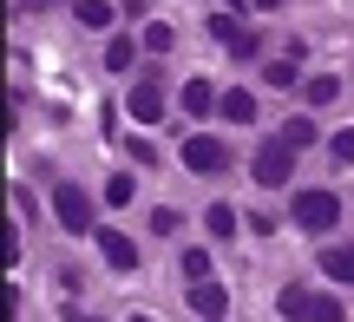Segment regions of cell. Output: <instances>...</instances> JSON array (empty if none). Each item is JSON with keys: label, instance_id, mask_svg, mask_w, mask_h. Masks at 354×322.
Listing matches in <instances>:
<instances>
[{"label": "cell", "instance_id": "obj_1", "mask_svg": "<svg viewBox=\"0 0 354 322\" xmlns=\"http://www.w3.org/2000/svg\"><path fill=\"white\" fill-rule=\"evenodd\" d=\"M276 310L289 316V322H342V303H335V296H315V289H302V283L276 289Z\"/></svg>", "mask_w": 354, "mask_h": 322}, {"label": "cell", "instance_id": "obj_2", "mask_svg": "<svg viewBox=\"0 0 354 322\" xmlns=\"http://www.w3.org/2000/svg\"><path fill=\"white\" fill-rule=\"evenodd\" d=\"M289 217L302 224V231H335V224H342V197H335V191H295L289 197Z\"/></svg>", "mask_w": 354, "mask_h": 322}, {"label": "cell", "instance_id": "obj_3", "mask_svg": "<svg viewBox=\"0 0 354 322\" xmlns=\"http://www.w3.org/2000/svg\"><path fill=\"white\" fill-rule=\"evenodd\" d=\"M289 178H295V145L289 138H269L263 152H256V184H263V191H282Z\"/></svg>", "mask_w": 354, "mask_h": 322}, {"label": "cell", "instance_id": "obj_4", "mask_svg": "<svg viewBox=\"0 0 354 322\" xmlns=\"http://www.w3.org/2000/svg\"><path fill=\"white\" fill-rule=\"evenodd\" d=\"M53 217H59L66 231H92V197L79 191V184H59V191H53Z\"/></svg>", "mask_w": 354, "mask_h": 322}, {"label": "cell", "instance_id": "obj_5", "mask_svg": "<svg viewBox=\"0 0 354 322\" xmlns=\"http://www.w3.org/2000/svg\"><path fill=\"white\" fill-rule=\"evenodd\" d=\"M184 165L190 171H223L230 165V145L210 138V132H190V138H184Z\"/></svg>", "mask_w": 354, "mask_h": 322}, {"label": "cell", "instance_id": "obj_6", "mask_svg": "<svg viewBox=\"0 0 354 322\" xmlns=\"http://www.w3.org/2000/svg\"><path fill=\"white\" fill-rule=\"evenodd\" d=\"M131 118H138V125H158V118H165V86H158V79L131 86Z\"/></svg>", "mask_w": 354, "mask_h": 322}, {"label": "cell", "instance_id": "obj_7", "mask_svg": "<svg viewBox=\"0 0 354 322\" xmlns=\"http://www.w3.org/2000/svg\"><path fill=\"white\" fill-rule=\"evenodd\" d=\"M99 250H105L112 270H138V244H131L125 231H99Z\"/></svg>", "mask_w": 354, "mask_h": 322}, {"label": "cell", "instance_id": "obj_8", "mask_svg": "<svg viewBox=\"0 0 354 322\" xmlns=\"http://www.w3.org/2000/svg\"><path fill=\"white\" fill-rule=\"evenodd\" d=\"M223 303H230L223 283H203V276L190 283V310H197V316H223Z\"/></svg>", "mask_w": 354, "mask_h": 322}, {"label": "cell", "instance_id": "obj_9", "mask_svg": "<svg viewBox=\"0 0 354 322\" xmlns=\"http://www.w3.org/2000/svg\"><path fill=\"white\" fill-rule=\"evenodd\" d=\"M322 276H335V283H354V244L322 250Z\"/></svg>", "mask_w": 354, "mask_h": 322}, {"label": "cell", "instance_id": "obj_10", "mask_svg": "<svg viewBox=\"0 0 354 322\" xmlns=\"http://www.w3.org/2000/svg\"><path fill=\"white\" fill-rule=\"evenodd\" d=\"M216 112H223L230 125H250V118H256V99H250V92H236V86H230L223 99H216Z\"/></svg>", "mask_w": 354, "mask_h": 322}, {"label": "cell", "instance_id": "obj_11", "mask_svg": "<svg viewBox=\"0 0 354 322\" xmlns=\"http://www.w3.org/2000/svg\"><path fill=\"white\" fill-rule=\"evenodd\" d=\"M73 20L86 26V33H99V26H112V0H79V7H73Z\"/></svg>", "mask_w": 354, "mask_h": 322}, {"label": "cell", "instance_id": "obj_12", "mask_svg": "<svg viewBox=\"0 0 354 322\" xmlns=\"http://www.w3.org/2000/svg\"><path fill=\"white\" fill-rule=\"evenodd\" d=\"M335 92H342V79H328V73H315V79H302V99H308V105H328Z\"/></svg>", "mask_w": 354, "mask_h": 322}, {"label": "cell", "instance_id": "obj_13", "mask_svg": "<svg viewBox=\"0 0 354 322\" xmlns=\"http://www.w3.org/2000/svg\"><path fill=\"white\" fill-rule=\"evenodd\" d=\"M184 112H216V92L203 86V79H190V86H184Z\"/></svg>", "mask_w": 354, "mask_h": 322}, {"label": "cell", "instance_id": "obj_14", "mask_svg": "<svg viewBox=\"0 0 354 322\" xmlns=\"http://www.w3.org/2000/svg\"><path fill=\"white\" fill-rule=\"evenodd\" d=\"M203 224H210V237H236V211H230V204H210Z\"/></svg>", "mask_w": 354, "mask_h": 322}, {"label": "cell", "instance_id": "obj_15", "mask_svg": "<svg viewBox=\"0 0 354 322\" xmlns=\"http://www.w3.org/2000/svg\"><path fill=\"white\" fill-rule=\"evenodd\" d=\"M171 39H177V26H165V20L145 26V53H171Z\"/></svg>", "mask_w": 354, "mask_h": 322}, {"label": "cell", "instance_id": "obj_16", "mask_svg": "<svg viewBox=\"0 0 354 322\" xmlns=\"http://www.w3.org/2000/svg\"><path fill=\"white\" fill-rule=\"evenodd\" d=\"M282 138H289L295 152H302V145H315V118H289V125H282Z\"/></svg>", "mask_w": 354, "mask_h": 322}, {"label": "cell", "instance_id": "obj_17", "mask_svg": "<svg viewBox=\"0 0 354 322\" xmlns=\"http://www.w3.org/2000/svg\"><path fill=\"white\" fill-rule=\"evenodd\" d=\"M263 79H269V86H295V60H269Z\"/></svg>", "mask_w": 354, "mask_h": 322}, {"label": "cell", "instance_id": "obj_18", "mask_svg": "<svg viewBox=\"0 0 354 322\" xmlns=\"http://www.w3.org/2000/svg\"><path fill=\"white\" fill-rule=\"evenodd\" d=\"M328 158H335V165H354V132H335V138H328Z\"/></svg>", "mask_w": 354, "mask_h": 322}, {"label": "cell", "instance_id": "obj_19", "mask_svg": "<svg viewBox=\"0 0 354 322\" xmlns=\"http://www.w3.org/2000/svg\"><path fill=\"white\" fill-rule=\"evenodd\" d=\"M105 66H112V73H125V66H131V39H112V46H105Z\"/></svg>", "mask_w": 354, "mask_h": 322}, {"label": "cell", "instance_id": "obj_20", "mask_svg": "<svg viewBox=\"0 0 354 322\" xmlns=\"http://www.w3.org/2000/svg\"><path fill=\"white\" fill-rule=\"evenodd\" d=\"M210 33H216V39H223V46H230V39H236L243 26H236V13H216V20H210Z\"/></svg>", "mask_w": 354, "mask_h": 322}, {"label": "cell", "instance_id": "obj_21", "mask_svg": "<svg viewBox=\"0 0 354 322\" xmlns=\"http://www.w3.org/2000/svg\"><path fill=\"white\" fill-rule=\"evenodd\" d=\"M184 276H210V250H184Z\"/></svg>", "mask_w": 354, "mask_h": 322}, {"label": "cell", "instance_id": "obj_22", "mask_svg": "<svg viewBox=\"0 0 354 322\" xmlns=\"http://www.w3.org/2000/svg\"><path fill=\"white\" fill-rule=\"evenodd\" d=\"M105 204H131V178H112V184H105Z\"/></svg>", "mask_w": 354, "mask_h": 322}, {"label": "cell", "instance_id": "obj_23", "mask_svg": "<svg viewBox=\"0 0 354 322\" xmlns=\"http://www.w3.org/2000/svg\"><path fill=\"white\" fill-rule=\"evenodd\" d=\"M26 7H33V13H39V7H59V0H26Z\"/></svg>", "mask_w": 354, "mask_h": 322}, {"label": "cell", "instance_id": "obj_24", "mask_svg": "<svg viewBox=\"0 0 354 322\" xmlns=\"http://www.w3.org/2000/svg\"><path fill=\"white\" fill-rule=\"evenodd\" d=\"M66 322H92V316H79V310H73V316H66Z\"/></svg>", "mask_w": 354, "mask_h": 322}, {"label": "cell", "instance_id": "obj_25", "mask_svg": "<svg viewBox=\"0 0 354 322\" xmlns=\"http://www.w3.org/2000/svg\"><path fill=\"white\" fill-rule=\"evenodd\" d=\"M256 7H282V0H256Z\"/></svg>", "mask_w": 354, "mask_h": 322}, {"label": "cell", "instance_id": "obj_26", "mask_svg": "<svg viewBox=\"0 0 354 322\" xmlns=\"http://www.w3.org/2000/svg\"><path fill=\"white\" fill-rule=\"evenodd\" d=\"M203 322H223V316H203Z\"/></svg>", "mask_w": 354, "mask_h": 322}, {"label": "cell", "instance_id": "obj_27", "mask_svg": "<svg viewBox=\"0 0 354 322\" xmlns=\"http://www.w3.org/2000/svg\"><path fill=\"white\" fill-rule=\"evenodd\" d=\"M131 322H151V316H131Z\"/></svg>", "mask_w": 354, "mask_h": 322}]
</instances>
